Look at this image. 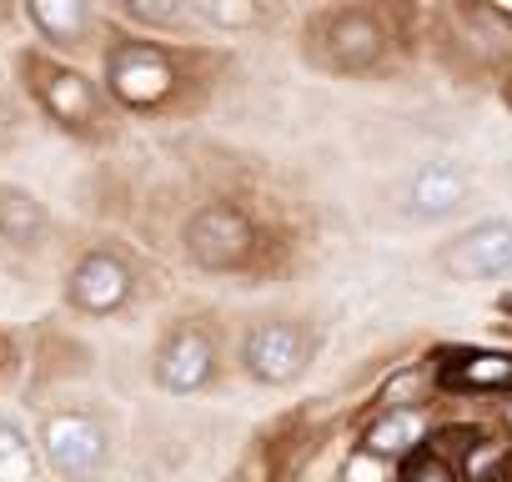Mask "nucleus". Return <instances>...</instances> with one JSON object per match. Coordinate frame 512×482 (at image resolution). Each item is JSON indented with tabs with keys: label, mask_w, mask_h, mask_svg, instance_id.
Segmentation results:
<instances>
[{
	"label": "nucleus",
	"mask_w": 512,
	"mask_h": 482,
	"mask_svg": "<svg viewBox=\"0 0 512 482\" xmlns=\"http://www.w3.org/2000/svg\"><path fill=\"white\" fill-rule=\"evenodd\" d=\"M41 447L61 482H101L111 467V432L101 417H91L81 407L51 412L41 422Z\"/></svg>",
	"instance_id": "obj_1"
},
{
	"label": "nucleus",
	"mask_w": 512,
	"mask_h": 482,
	"mask_svg": "<svg viewBox=\"0 0 512 482\" xmlns=\"http://www.w3.org/2000/svg\"><path fill=\"white\" fill-rule=\"evenodd\" d=\"M251 252H256V226L231 201H211L186 221V257L206 272H231Z\"/></svg>",
	"instance_id": "obj_2"
},
{
	"label": "nucleus",
	"mask_w": 512,
	"mask_h": 482,
	"mask_svg": "<svg viewBox=\"0 0 512 482\" xmlns=\"http://www.w3.org/2000/svg\"><path fill=\"white\" fill-rule=\"evenodd\" d=\"M307 357H312V342H307V332H302L297 322H287V317L256 322V327L246 332V342H241V362H246V372L262 382V387H287V382H297L302 367H307Z\"/></svg>",
	"instance_id": "obj_3"
},
{
	"label": "nucleus",
	"mask_w": 512,
	"mask_h": 482,
	"mask_svg": "<svg viewBox=\"0 0 512 482\" xmlns=\"http://www.w3.org/2000/svg\"><path fill=\"white\" fill-rule=\"evenodd\" d=\"M106 81H111V91L126 106L151 111V106H166L171 101V91H176L181 76H176V66H171L166 51L141 46V41H126V46H116L106 56Z\"/></svg>",
	"instance_id": "obj_4"
},
{
	"label": "nucleus",
	"mask_w": 512,
	"mask_h": 482,
	"mask_svg": "<svg viewBox=\"0 0 512 482\" xmlns=\"http://www.w3.org/2000/svg\"><path fill=\"white\" fill-rule=\"evenodd\" d=\"M437 267L457 282H492L512 272V221H477L437 252Z\"/></svg>",
	"instance_id": "obj_5"
},
{
	"label": "nucleus",
	"mask_w": 512,
	"mask_h": 482,
	"mask_svg": "<svg viewBox=\"0 0 512 482\" xmlns=\"http://www.w3.org/2000/svg\"><path fill=\"white\" fill-rule=\"evenodd\" d=\"M26 76H31V91L41 96V106H46L61 126H71V131H91V126L101 121V96H96V86H91L81 71L26 56Z\"/></svg>",
	"instance_id": "obj_6"
},
{
	"label": "nucleus",
	"mask_w": 512,
	"mask_h": 482,
	"mask_svg": "<svg viewBox=\"0 0 512 482\" xmlns=\"http://www.w3.org/2000/svg\"><path fill=\"white\" fill-rule=\"evenodd\" d=\"M131 292H136V277H131V267H126L121 257H111V252L81 257L76 272H71V282H66V302H71L76 312H86V317H111V312H121V307L131 302Z\"/></svg>",
	"instance_id": "obj_7"
},
{
	"label": "nucleus",
	"mask_w": 512,
	"mask_h": 482,
	"mask_svg": "<svg viewBox=\"0 0 512 482\" xmlns=\"http://www.w3.org/2000/svg\"><path fill=\"white\" fill-rule=\"evenodd\" d=\"M216 372V342L201 327H176L156 352V382L166 392H201Z\"/></svg>",
	"instance_id": "obj_8"
},
{
	"label": "nucleus",
	"mask_w": 512,
	"mask_h": 482,
	"mask_svg": "<svg viewBox=\"0 0 512 482\" xmlns=\"http://www.w3.org/2000/svg\"><path fill=\"white\" fill-rule=\"evenodd\" d=\"M382 51H387V31H382L377 16H367V11H337V16H327V61L337 71L362 76V71H372L382 61Z\"/></svg>",
	"instance_id": "obj_9"
},
{
	"label": "nucleus",
	"mask_w": 512,
	"mask_h": 482,
	"mask_svg": "<svg viewBox=\"0 0 512 482\" xmlns=\"http://www.w3.org/2000/svg\"><path fill=\"white\" fill-rule=\"evenodd\" d=\"M467 191H472V181H467L462 166L432 161V166H422L417 176H407V186H402V211H407V216H422V221H437V216H452L457 206H467Z\"/></svg>",
	"instance_id": "obj_10"
},
{
	"label": "nucleus",
	"mask_w": 512,
	"mask_h": 482,
	"mask_svg": "<svg viewBox=\"0 0 512 482\" xmlns=\"http://www.w3.org/2000/svg\"><path fill=\"white\" fill-rule=\"evenodd\" d=\"M41 236H46V206L21 186H0V241L31 252L41 247Z\"/></svg>",
	"instance_id": "obj_11"
},
{
	"label": "nucleus",
	"mask_w": 512,
	"mask_h": 482,
	"mask_svg": "<svg viewBox=\"0 0 512 482\" xmlns=\"http://www.w3.org/2000/svg\"><path fill=\"white\" fill-rule=\"evenodd\" d=\"M31 26L46 36V41H56V46H81L86 36H91V26H96V16H91V6H81V0H31Z\"/></svg>",
	"instance_id": "obj_12"
},
{
	"label": "nucleus",
	"mask_w": 512,
	"mask_h": 482,
	"mask_svg": "<svg viewBox=\"0 0 512 482\" xmlns=\"http://www.w3.org/2000/svg\"><path fill=\"white\" fill-rule=\"evenodd\" d=\"M447 382L467 387V392H492V387L512 392V357L507 352H467L447 367Z\"/></svg>",
	"instance_id": "obj_13"
},
{
	"label": "nucleus",
	"mask_w": 512,
	"mask_h": 482,
	"mask_svg": "<svg viewBox=\"0 0 512 482\" xmlns=\"http://www.w3.org/2000/svg\"><path fill=\"white\" fill-rule=\"evenodd\" d=\"M422 442V417L417 412H387L367 427V452L377 457H402Z\"/></svg>",
	"instance_id": "obj_14"
},
{
	"label": "nucleus",
	"mask_w": 512,
	"mask_h": 482,
	"mask_svg": "<svg viewBox=\"0 0 512 482\" xmlns=\"http://www.w3.org/2000/svg\"><path fill=\"white\" fill-rule=\"evenodd\" d=\"M0 482H36V447L6 417H0Z\"/></svg>",
	"instance_id": "obj_15"
},
{
	"label": "nucleus",
	"mask_w": 512,
	"mask_h": 482,
	"mask_svg": "<svg viewBox=\"0 0 512 482\" xmlns=\"http://www.w3.org/2000/svg\"><path fill=\"white\" fill-rule=\"evenodd\" d=\"M196 16L221 31H246L262 21V6H251V0H206V6H196Z\"/></svg>",
	"instance_id": "obj_16"
},
{
	"label": "nucleus",
	"mask_w": 512,
	"mask_h": 482,
	"mask_svg": "<svg viewBox=\"0 0 512 482\" xmlns=\"http://www.w3.org/2000/svg\"><path fill=\"white\" fill-rule=\"evenodd\" d=\"M402 482H457V472L437 452H422L417 447V457H407V467H402Z\"/></svg>",
	"instance_id": "obj_17"
},
{
	"label": "nucleus",
	"mask_w": 512,
	"mask_h": 482,
	"mask_svg": "<svg viewBox=\"0 0 512 482\" xmlns=\"http://www.w3.org/2000/svg\"><path fill=\"white\" fill-rule=\"evenodd\" d=\"M126 16H131V21H146V26H176L186 11L176 6V0H171V6H146V0H131Z\"/></svg>",
	"instance_id": "obj_18"
},
{
	"label": "nucleus",
	"mask_w": 512,
	"mask_h": 482,
	"mask_svg": "<svg viewBox=\"0 0 512 482\" xmlns=\"http://www.w3.org/2000/svg\"><path fill=\"white\" fill-rule=\"evenodd\" d=\"M492 16H502V21H512V6H492Z\"/></svg>",
	"instance_id": "obj_19"
},
{
	"label": "nucleus",
	"mask_w": 512,
	"mask_h": 482,
	"mask_svg": "<svg viewBox=\"0 0 512 482\" xmlns=\"http://www.w3.org/2000/svg\"><path fill=\"white\" fill-rule=\"evenodd\" d=\"M0 151H6V131H0Z\"/></svg>",
	"instance_id": "obj_20"
},
{
	"label": "nucleus",
	"mask_w": 512,
	"mask_h": 482,
	"mask_svg": "<svg viewBox=\"0 0 512 482\" xmlns=\"http://www.w3.org/2000/svg\"><path fill=\"white\" fill-rule=\"evenodd\" d=\"M507 417H512V402H507Z\"/></svg>",
	"instance_id": "obj_21"
}]
</instances>
